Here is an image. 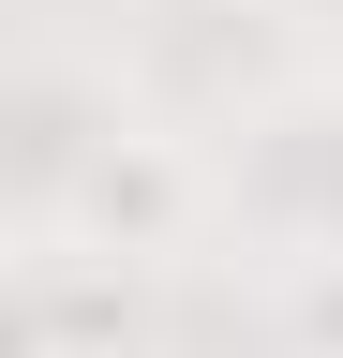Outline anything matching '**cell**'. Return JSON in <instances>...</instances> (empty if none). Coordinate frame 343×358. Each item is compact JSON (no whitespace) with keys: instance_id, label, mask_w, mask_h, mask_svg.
<instances>
[{"instance_id":"obj_1","label":"cell","mask_w":343,"mask_h":358,"mask_svg":"<svg viewBox=\"0 0 343 358\" xmlns=\"http://www.w3.org/2000/svg\"><path fill=\"white\" fill-rule=\"evenodd\" d=\"M90 224H105V239H149V224H164V164H149V150H135V164L105 150V164H90Z\"/></svg>"}]
</instances>
